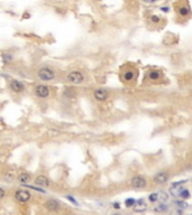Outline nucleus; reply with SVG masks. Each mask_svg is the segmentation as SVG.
Listing matches in <instances>:
<instances>
[{
	"label": "nucleus",
	"instance_id": "nucleus-26",
	"mask_svg": "<svg viewBox=\"0 0 192 215\" xmlns=\"http://www.w3.org/2000/svg\"><path fill=\"white\" fill-rule=\"evenodd\" d=\"M112 207L115 208V210H119V208H120V203H119V202H115V203L112 204Z\"/></svg>",
	"mask_w": 192,
	"mask_h": 215
},
{
	"label": "nucleus",
	"instance_id": "nucleus-15",
	"mask_svg": "<svg viewBox=\"0 0 192 215\" xmlns=\"http://www.w3.org/2000/svg\"><path fill=\"white\" fill-rule=\"evenodd\" d=\"M5 179L7 182H13V181H16V177H17V170L15 169H10L8 170L7 173L5 174Z\"/></svg>",
	"mask_w": 192,
	"mask_h": 215
},
{
	"label": "nucleus",
	"instance_id": "nucleus-6",
	"mask_svg": "<svg viewBox=\"0 0 192 215\" xmlns=\"http://www.w3.org/2000/svg\"><path fill=\"white\" fill-rule=\"evenodd\" d=\"M44 208L49 213H59L62 210V204L60 203L59 199L56 198H49L47 201L43 204Z\"/></svg>",
	"mask_w": 192,
	"mask_h": 215
},
{
	"label": "nucleus",
	"instance_id": "nucleus-16",
	"mask_svg": "<svg viewBox=\"0 0 192 215\" xmlns=\"http://www.w3.org/2000/svg\"><path fill=\"white\" fill-rule=\"evenodd\" d=\"M178 11H179V14H180L181 17H188L189 15H190V9H189L188 6H183V5H181V6L179 7Z\"/></svg>",
	"mask_w": 192,
	"mask_h": 215
},
{
	"label": "nucleus",
	"instance_id": "nucleus-1",
	"mask_svg": "<svg viewBox=\"0 0 192 215\" xmlns=\"http://www.w3.org/2000/svg\"><path fill=\"white\" fill-rule=\"evenodd\" d=\"M60 72L59 69L49 64H42L35 69L36 79L42 83H53L60 80Z\"/></svg>",
	"mask_w": 192,
	"mask_h": 215
},
{
	"label": "nucleus",
	"instance_id": "nucleus-28",
	"mask_svg": "<svg viewBox=\"0 0 192 215\" xmlns=\"http://www.w3.org/2000/svg\"><path fill=\"white\" fill-rule=\"evenodd\" d=\"M144 2H146V4H154V2H156L158 0H143Z\"/></svg>",
	"mask_w": 192,
	"mask_h": 215
},
{
	"label": "nucleus",
	"instance_id": "nucleus-13",
	"mask_svg": "<svg viewBox=\"0 0 192 215\" xmlns=\"http://www.w3.org/2000/svg\"><path fill=\"white\" fill-rule=\"evenodd\" d=\"M146 207H147V204L145 203V201H144L143 198H140V199L136 201V204H135L134 211H135V212H138V213H140V212H144V211H145V210H146Z\"/></svg>",
	"mask_w": 192,
	"mask_h": 215
},
{
	"label": "nucleus",
	"instance_id": "nucleus-7",
	"mask_svg": "<svg viewBox=\"0 0 192 215\" xmlns=\"http://www.w3.org/2000/svg\"><path fill=\"white\" fill-rule=\"evenodd\" d=\"M34 184L43 188H49L51 186V179L44 174H39L34 178Z\"/></svg>",
	"mask_w": 192,
	"mask_h": 215
},
{
	"label": "nucleus",
	"instance_id": "nucleus-22",
	"mask_svg": "<svg viewBox=\"0 0 192 215\" xmlns=\"http://www.w3.org/2000/svg\"><path fill=\"white\" fill-rule=\"evenodd\" d=\"M158 195H160V199H162L163 202H166L168 199V195L166 194V193H164V192L158 193Z\"/></svg>",
	"mask_w": 192,
	"mask_h": 215
},
{
	"label": "nucleus",
	"instance_id": "nucleus-19",
	"mask_svg": "<svg viewBox=\"0 0 192 215\" xmlns=\"http://www.w3.org/2000/svg\"><path fill=\"white\" fill-rule=\"evenodd\" d=\"M148 201L150 202V203H156L158 199H160V195H158V193H152V194L148 195Z\"/></svg>",
	"mask_w": 192,
	"mask_h": 215
},
{
	"label": "nucleus",
	"instance_id": "nucleus-14",
	"mask_svg": "<svg viewBox=\"0 0 192 215\" xmlns=\"http://www.w3.org/2000/svg\"><path fill=\"white\" fill-rule=\"evenodd\" d=\"M148 79L150 81H160L162 79V73L160 71H156V69H153V71H150L148 72Z\"/></svg>",
	"mask_w": 192,
	"mask_h": 215
},
{
	"label": "nucleus",
	"instance_id": "nucleus-17",
	"mask_svg": "<svg viewBox=\"0 0 192 215\" xmlns=\"http://www.w3.org/2000/svg\"><path fill=\"white\" fill-rule=\"evenodd\" d=\"M168 211V205H166L165 203H162V204L157 205L156 207H154V212L156 213H165V212Z\"/></svg>",
	"mask_w": 192,
	"mask_h": 215
},
{
	"label": "nucleus",
	"instance_id": "nucleus-18",
	"mask_svg": "<svg viewBox=\"0 0 192 215\" xmlns=\"http://www.w3.org/2000/svg\"><path fill=\"white\" fill-rule=\"evenodd\" d=\"M179 197H181L182 199H189L190 198V192L187 188H182L180 194H179Z\"/></svg>",
	"mask_w": 192,
	"mask_h": 215
},
{
	"label": "nucleus",
	"instance_id": "nucleus-10",
	"mask_svg": "<svg viewBox=\"0 0 192 215\" xmlns=\"http://www.w3.org/2000/svg\"><path fill=\"white\" fill-rule=\"evenodd\" d=\"M16 181H17L19 184L27 185L29 184L31 181H34V179H33V175H31V173H28V171H20V173L17 174Z\"/></svg>",
	"mask_w": 192,
	"mask_h": 215
},
{
	"label": "nucleus",
	"instance_id": "nucleus-20",
	"mask_svg": "<svg viewBox=\"0 0 192 215\" xmlns=\"http://www.w3.org/2000/svg\"><path fill=\"white\" fill-rule=\"evenodd\" d=\"M135 204H136V199L133 198V197L127 198V199L125 201V206L126 207H134Z\"/></svg>",
	"mask_w": 192,
	"mask_h": 215
},
{
	"label": "nucleus",
	"instance_id": "nucleus-4",
	"mask_svg": "<svg viewBox=\"0 0 192 215\" xmlns=\"http://www.w3.org/2000/svg\"><path fill=\"white\" fill-rule=\"evenodd\" d=\"M8 90L13 94L21 95L27 92V86L23 81L18 80V79H11L8 81Z\"/></svg>",
	"mask_w": 192,
	"mask_h": 215
},
{
	"label": "nucleus",
	"instance_id": "nucleus-5",
	"mask_svg": "<svg viewBox=\"0 0 192 215\" xmlns=\"http://www.w3.org/2000/svg\"><path fill=\"white\" fill-rule=\"evenodd\" d=\"M13 197L18 204H28L33 198V194L28 189H16Z\"/></svg>",
	"mask_w": 192,
	"mask_h": 215
},
{
	"label": "nucleus",
	"instance_id": "nucleus-11",
	"mask_svg": "<svg viewBox=\"0 0 192 215\" xmlns=\"http://www.w3.org/2000/svg\"><path fill=\"white\" fill-rule=\"evenodd\" d=\"M168 178H170L168 173H166V171H160V173H157L156 175H154L153 182L156 183V184L162 185V184H165V183L168 181Z\"/></svg>",
	"mask_w": 192,
	"mask_h": 215
},
{
	"label": "nucleus",
	"instance_id": "nucleus-8",
	"mask_svg": "<svg viewBox=\"0 0 192 215\" xmlns=\"http://www.w3.org/2000/svg\"><path fill=\"white\" fill-rule=\"evenodd\" d=\"M93 97L94 100L98 101V102H105L109 97V92L106 89L99 87V89H96L93 91Z\"/></svg>",
	"mask_w": 192,
	"mask_h": 215
},
{
	"label": "nucleus",
	"instance_id": "nucleus-9",
	"mask_svg": "<svg viewBox=\"0 0 192 215\" xmlns=\"http://www.w3.org/2000/svg\"><path fill=\"white\" fill-rule=\"evenodd\" d=\"M132 187L135 188V189H142V188H145L147 185L146 179L144 178L143 176H134L132 178Z\"/></svg>",
	"mask_w": 192,
	"mask_h": 215
},
{
	"label": "nucleus",
	"instance_id": "nucleus-21",
	"mask_svg": "<svg viewBox=\"0 0 192 215\" xmlns=\"http://www.w3.org/2000/svg\"><path fill=\"white\" fill-rule=\"evenodd\" d=\"M175 204L178 205L179 207H182V208H187L188 207V204L184 202V199H182V201H176L175 202Z\"/></svg>",
	"mask_w": 192,
	"mask_h": 215
},
{
	"label": "nucleus",
	"instance_id": "nucleus-12",
	"mask_svg": "<svg viewBox=\"0 0 192 215\" xmlns=\"http://www.w3.org/2000/svg\"><path fill=\"white\" fill-rule=\"evenodd\" d=\"M135 77H136L135 69H128V71L124 72V74H122V80H124V82H132V81L135 80Z\"/></svg>",
	"mask_w": 192,
	"mask_h": 215
},
{
	"label": "nucleus",
	"instance_id": "nucleus-25",
	"mask_svg": "<svg viewBox=\"0 0 192 215\" xmlns=\"http://www.w3.org/2000/svg\"><path fill=\"white\" fill-rule=\"evenodd\" d=\"M65 197H67V199H69V201L71 202V203H73V204L78 205V202L75 201V199H74V198H73V196H71V195H67V196H65Z\"/></svg>",
	"mask_w": 192,
	"mask_h": 215
},
{
	"label": "nucleus",
	"instance_id": "nucleus-24",
	"mask_svg": "<svg viewBox=\"0 0 192 215\" xmlns=\"http://www.w3.org/2000/svg\"><path fill=\"white\" fill-rule=\"evenodd\" d=\"M5 197H6V189L0 186V201H2Z\"/></svg>",
	"mask_w": 192,
	"mask_h": 215
},
{
	"label": "nucleus",
	"instance_id": "nucleus-29",
	"mask_svg": "<svg viewBox=\"0 0 192 215\" xmlns=\"http://www.w3.org/2000/svg\"><path fill=\"white\" fill-rule=\"evenodd\" d=\"M26 17H31V15H29V14H25L24 15V18H26ZM26 19H27V18H26Z\"/></svg>",
	"mask_w": 192,
	"mask_h": 215
},
{
	"label": "nucleus",
	"instance_id": "nucleus-2",
	"mask_svg": "<svg viewBox=\"0 0 192 215\" xmlns=\"http://www.w3.org/2000/svg\"><path fill=\"white\" fill-rule=\"evenodd\" d=\"M33 94L38 100H47L52 95V89L47 83H38L33 86Z\"/></svg>",
	"mask_w": 192,
	"mask_h": 215
},
{
	"label": "nucleus",
	"instance_id": "nucleus-3",
	"mask_svg": "<svg viewBox=\"0 0 192 215\" xmlns=\"http://www.w3.org/2000/svg\"><path fill=\"white\" fill-rule=\"evenodd\" d=\"M64 81L71 85H81L85 82V76H84L83 72H81L79 69H72L65 74Z\"/></svg>",
	"mask_w": 192,
	"mask_h": 215
},
{
	"label": "nucleus",
	"instance_id": "nucleus-23",
	"mask_svg": "<svg viewBox=\"0 0 192 215\" xmlns=\"http://www.w3.org/2000/svg\"><path fill=\"white\" fill-rule=\"evenodd\" d=\"M150 18H152V21H153L154 24H158V23L161 21V17H160V16H157V15H153Z\"/></svg>",
	"mask_w": 192,
	"mask_h": 215
},
{
	"label": "nucleus",
	"instance_id": "nucleus-27",
	"mask_svg": "<svg viewBox=\"0 0 192 215\" xmlns=\"http://www.w3.org/2000/svg\"><path fill=\"white\" fill-rule=\"evenodd\" d=\"M160 9H161L163 12H168V11H170V8H168V6H165V7H161Z\"/></svg>",
	"mask_w": 192,
	"mask_h": 215
}]
</instances>
